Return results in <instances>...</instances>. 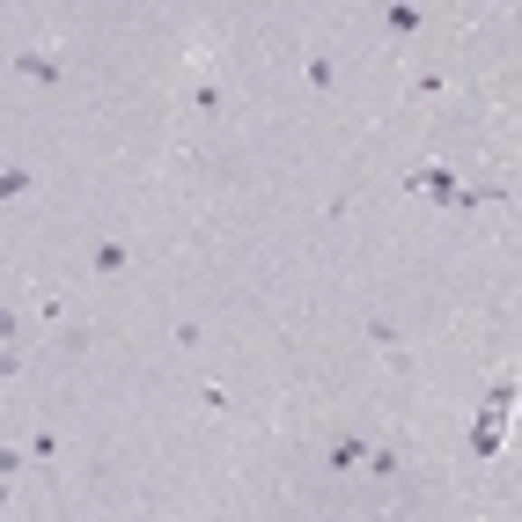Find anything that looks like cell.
Returning a JSON list of instances; mask_svg holds the SVG:
<instances>
[{
  "instance_id": "1",
  "label": "cell",
  "mask_w": 522,
  "mask_h": 522,
  "mask_svg": "<svg viewBox=\"0 0 522 522\" xmlns=\"http://www.w3.org/2000/svg\"><path fill=\"white\" fill-rule=\"evenodd\" d=\"M15 74L23 81H60V60L52 52H15Z\"/></svg>"
},
{
  "instance_id": "2",
  "label": "cell",
  "mask_w": 522,
  "mask_h": 522,
  "mask_svg": "<svg viewBox=\"0 0 522 522\" xmlns=\"http://www.w3.org/2000/svg\"><path fill=\"white\" fill-rule=\"evenodd\" d=\"M89 265H96V272L110 280V272H126V265H133V251H126V243H110V236H103V243L89 251Z\"/></svg>"
},
{
  "instance_id": "3",
  "label": "cell",
  "mask_w": 522,
  "mask_h": 522,
  "mask_svg": "<svg viewBox=\"0 0 522 522\" xmlns=\"http://www.w3.org/2000/svg\"><path fill=\"white\" fill-rule=\"evenodd\" d=\"M37 185V169H23V162H8V169H0V199H23Z\"/></svg>"
},
{
  "instance_id": "4",
  "label": "cell",
  "mask_w": 522,
  "mask_h": 522,
  "mask_svg": "<svg viewBox=\"0 0 522 522\" xmlns=\"http://www.w3.org/2000/svg\"><path fill=\"white\" fill-rule=\"evenodd\" d=\"M354 463H368V441L354 434V441H331V471H354Z\"/></svg>"
},
{
  "instance_id": "5",
  "label": "cell",
  "mask_w": 522,
  "mask_h": 522,
  "mask_svg": "<svg viewBox=\"0 0 522 522\" xmlns=\"http://www.w3.org/2000/svg\"><path fill=\"white\" fill-rule=\"evenodd\" d=\"M331 74H338L331 52H309V89H331Z\"/></svg>"
},
{
  "instance_id": "6",
  "label": "cell",
  "mask_w": 522,
  "mask_h": 522,
  "mask_svg": "<svg viewBox=\"0 0 522 522\" xmlns=\"http://www.w3.org/2000/svg\"><path fill=\"white\" fill-rule=\"evenodd\" d=\"M23 471V449H8V441H0V479H15Z\"/></svg>"
},
{
  "instance_id": "7",
  "label": "cell",
  "mask_w": 522,
  "mask_h": 522,
  "mask_svg": "<svg viewBox=\"0 0 522 522\" xmlns=\"http://www.w3.org/2000/svg\"><path fill=\"white\" fill-rule=\"evenodd\" d=\"M15 338H23V324H15L8 309H0V346H15Z\"/></svg>"
}]
</instances>
